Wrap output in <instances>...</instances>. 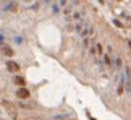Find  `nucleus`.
Instances as JSON below:
<instances>
[{"instance_id":"2","label":"nucleus","mask_w":131,"mask_h":120,"mask_svg":"<svg viewBox=\"0 0 131 120\" xmlns=\"http://www.w3.org/2000/svg\"><path fill=\"white\" fill-rule=\"evenodd\" d=\"M16 96H18L20 99H26V97H29V91L24 89V88H21V89L16 91Z\"/></svg>"},{"instance_id":"9","label":"nucleus","mask_w":131,"mask_h":120,"mask_svg":"<svg viewBox=\"0 0 131 120\" xmlns=\"http://www.w3.org/2000/svg\"><path fill=\"white\" fill-rule=\"evenodd\" d=\"M122 92H123V83L118 86V94H122Z\"/></svg>"},{"instance_id":"10","label":"nucleus","mask_w":131,"mask_h":120,"mask_svg":"<svg viewBox=\"0 0 131 120\" xmlns=\"http://www.w3.org/2000/svg\"><path fill=\"white\" fill-rule=\"evenodd\" d=\"M116 67H118V68L122 67V60H120V59H116Z\"/></svg>"},{"instance_id":"7","label":"nucleus","mask_w":131,"mask_h":120,"mask_svg":"<svg viewBox=\"0 0 131 120\" xmlns=\"http://www.w3.org/2000/svg\"><path fill=\"white\" fill-rule=\"evenodd\" d=\"M104 62H105V63H107V65H110V63H112V60H110V57H108V55H107V57H105V59H104Z\"/></svg>"},{"instance_id":"6","label":"nucleus","mask_w":131,"mask_h":120,"mask_svg":"<svg viewBox=\"0 0 131 120\" xmlns=\"http://www.w3.org/2000/svg\"><path fill=\"white\" fill-rule=\"evenodd\" d=\"M5 54H6V55H13V50L10 49V47H6V49H5Z\"/></svg>"},{"instance_id":"11","label":"nucleus","mask_w":131,"mask_h":120,"mask_svg":"<svg viewBox=\"0 0 131 120\" xmlns=\"http://www.w3.org/2000/svg\"><path fill=\"white\" fill-rule=\"evenodd\" d=\"M2 39H3V37H2V36H0V42H2Z\"/></svg>"},{"instance_id":"5","label":"nucleus","mask_w":131,"mask_h":120,"mask_svg":"<svg viewBox=\"0 0 131 120\" xmlns=\"http://www.w3.org/2000/svg\"><path fill=\"white\" fill-rule=\"evenodd\" d=\"M82 25H84V23H78V25L74 26V29H76L78 33H81V29H82Z\"/></svg>"},{"instance_id":"8","label":"nucleus","mask_w":131,"mask_h":120,"mask_svg":"<svg viewBox=\"0 0 131 120\" xmlns=\"http://www.w3.org/2000/svg\"><path fill=\"white\" fill-rule=\"evenodd\" d=\"M113 25H115V26H118V28H122V26H123V25H122V23H120V21H118V20H115V21H113Z\"/></svg>"},{"instance_id":"4","label":"nucleus","mask_w":131,"mask_h":120,"mask_svg":"<svg viewBox=\"0 0 131 120\" xmlns=\"http://www.w3.org/2000/svg\"><path fill=\"white\" fill-rule=\"evenodd\" d=\"M16 83H18V84H24V78H21V76H16Z\"/></svg>"},{"instance_id":"3","label":"nucleus","mask_w":131,"mask_h":120,"mask_svg":"<svg viewBox=\"0 0 131 120\" xmlns=\"http://www.w3.org/2000/svg\"><path fill=\"white\" fill-rule=\"evenodd\" d=\"M5 10L6 12H16V10H18V5H16V3H10V5L5 7Z\"/></svg>"},{"instance_id":"12","label":"nucleus","mask_w":131,"mask_h":120,"mask_svg":"<svg viewBox=\"0 0 131 120\" xmlns=\"http://www.w3.org/2000/svg\"><path fill=\"white\" fill-rule=\"evenodd\" d=\"M24 2H29V0H24Z\"/></svg>"},{"instance_id":"1","label":"nucleus","mask_w":131,"mask_h":120,"mask_svg":"<svg viewBox=\"0 0 131 120\" xmlns=\"http://www.w3.org/2000/svg\"><path fill=\"white\" fill-rule=\"evenodd\" d=\"M6 68H8L10 71H20V65L16 63V62H13V60H10V62H6Z\"/></svg>"}]
</instances>
